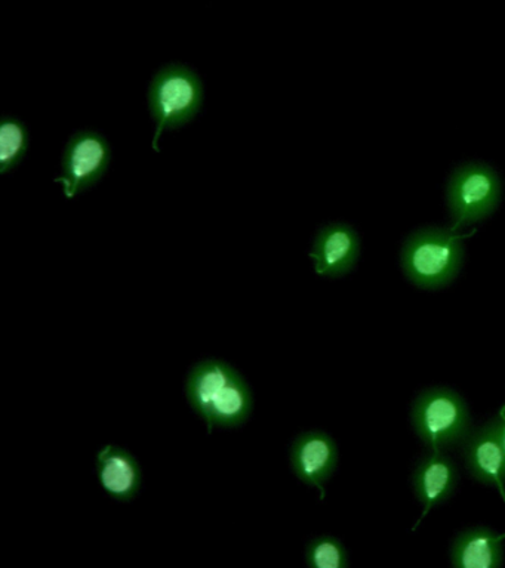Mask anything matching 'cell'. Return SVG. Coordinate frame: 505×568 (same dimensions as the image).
<instances>
[{
    "label": "cell",
    "instance_id": "cell-3",
    "mask_svg": "<svg viewBox=\"0 0 505 568\" xmlns=\"http://www.w3.org/2000/svg\"><path fill=\"white\" fill-rule=\"evenodd\" d=\"M205 87L196 70L181 62L161 67L150 80L148 105L154 123L152 149L161 153L163 133L179 131L201 113Z\"/></svg>",
    "mask_w": 505,
    "mask_h": 568
},
{
    "label": "cell",
    "instance_id": "cell-12",
    "mask_svg": "<svg viewBox=\"0 0 505 568\" xmlns=\"http://www.w3.org/2000/svg\"><path fill=\"white\" fill-rule=\"evenodd\" d=\"M505 532L487 527L461 531L451 546V562L455 568H499L504 564Z\"/></svg>",
    "mask_w": 505,
    "mask_h": 568
},
{
    "label": "cell",
    "instance_id": "cell-4",
    "mask_svg": "<svg viewBox=\"0 0 505 568\" xmlns=\"http://www.w3.org/2000/svg\"><path fill=\"white\" fill-rule=\"evenodd\" d=\"M411 424L428 450L463 446L473 430L472 415L456 390L434 386L423 390L411 408Z\"/></svg>",
    "mask_w": 505,
    "mask_h": 568
},
{
    "label": "cell",
    "instance_id": "cell-9",
    "mask_svg": "<svg viewBox=\"0 0 505 568\" xmlns=\"http://www.w3.org/2000/svg\"><path fill=\"white\" fill-rule=\"evenodd\" d=\"M458 483V466L445 450H428L427 455L421 457L412 474V487L416 500L423 506V514L412 530L418 528L430 510L454 496Z\"/></svg>",
    "mask_w": 505,
    "mask_h": 568
},
{
    "label": "cell",
    "instance_id": "cell-11",
    "mask_svg": "<svg viewBox=\"0 0 505 568\" xmlns=\"http://www.w3.org/2000/svg\"><path fill=\"white\" fill-rule=\"evenodd\" d=\"M465 468L478 483L495 487L505 501V456L494 422L473 429L463 444Z\"/></svg>",
    "mask_w": 505,
    "mask_h": 568
},
{
    "label": "cell",
    "instance_id": "cell-5",
    "mask_svg": "<svg viewBox=\"0 0 505 568\" xmlns=\"http://www.w3.org/2000/svg\"><path fill=\"white\" fill-rule=\"evenodd\" d=\"M499 176L483 163H465L456 168L446 186V202L455 231L477 224L499 204Z\"/></svg>",
    "mask_w": 505,
    "mask_h": 568
},
{
    "label": "cell",
    "instance_id": "cell-13",
    "mask_svg": "<svg viewBox=\"0 0 505 568\" xmlns=\"http://www.w3.org/2000/svg\"><path fill=\"white\" fill-rule=\"evenodd\" d=\"M30 133L23 120L3 115L0 122V175H8L20 166L28 155Z\"/></svg>",
    "mask_w": 505,
    "mask_h": 568
},
{
    "label": "cell",
    "instance_id": "cell-15",
    "mask_svg": "<svg viewBox=\"0 0 505 568\" xmlns=\"http://www.w3.org/2000/svg\"><path fill=\"white\" fill-rule=\"evenodd\" d=\"M492 422H494L496 434H498L501 447H503L505 456V404L501 407L498 416H496L495 419H492Z\"/></svg>",
    "mask_w": 505,
    "mask_h": 568
},
{
    "label": "cell",
    "instance_id": "cell-10",
    "mask_svg": "<svg viewBox=\"0 0 505 568\" xmlns=\"http://www.w3.org/2000/svg\"><path fill=\"white\" fill-rule=\"evenodd\" d=\"M95 473L105 495L122 504L134 500L143 486L139 459L117 444H105L97 453Z\"/></svg>",
    "mask_w": 505,
    "mask_h": 568
},
{
    "label": "cell",
    "instance_id": "cell-7",
    "mask_svg": "<svg viewBox=\"0 0 505 568\" xmlns=\"http://www.w3.org/2000/svg\"><path fill=\"white\" fill-rule=\"evenodd\" d=\"M340 453L335 439L325 430H305L296 435L290 448V466L305 486L316 488L325 499V484L339 466Z\"/></svg>",
    "mask_w": 505,
    "mask_h": 568
},
{
    "label": "cell",
    "instance_id": "cell-8",
    "mask_svg": "<svg viewBox=\"0 0 505 568\" xmlns=\"http://www.w3.org/2000/svg\"><path fill=\"white\" fill-rule=\"evenodd\" d=\"M309 256L314 273L321 277H344L352 273L361 256V237L352 225L332 222L314 235Z\"/></svg>",
    "mask_w": 505,
    "mask_h": 568
},
{
    "label": "cell",
    "instance_id": "cell-1",
    "mask_svg": "<svg viewBox=\"0 0 505 568\" xmlns=\"http://www.w3.org/2000/svg\"><path fill=\"white\" fill-rule=\"evenodd\" d=\"M189 406L205 422L208 434L236 429L251 419L254 394L245 377L221 358L194 363L184 382Z\"/></svg>",
    "mask_w": 505,
    "mask_h": 568
},
{
    "label": "cell",
    "instance_id": "cell-14",
    "mask_svg": "<svg viewBox=\"0 0 505 568\" xmlns=\"http://www.w3.org/2000/svg\"><path fill=\"white\" fill-rule=\"evenodd\" d=\"M304 557L310 568H349L347 549L334 536L313 537L305 546Z\"/></svg>",
    "mask_w": 505,
    "mask_h": 568
},
{
    "label": "cell",
    "instance_id": "cell-2",
    "mask_svg": "<svg viewBox=\"0 0 505 568\" xmlns=\"http://www.w3.org/2000/svg\"><path fill=\"white\" fill-rule=\"evenodd\" d=\"M473 234L437 226L415 231L402 247L403 274L414 286L428 291L450 286L463 268L464 240Z\"/></svg>",
    "mask_w": 505,
    "mask_h": 568
},
{
    "label": "cell",
    "instance_id": "cell-6",
    "mask_svg": "<svg viewBox=\"0 0 505 568\" xmlns=\"http://www.w3.org/2000/svg\"><path fill=\"white\" fill-rule=\"evenodd\" d=\"M112 162V146L104 133L81 129L65 142L61 154L60 175L55 178L65 199H74L94 189L105 176Z\"/></svg>",
    "mask_w": 505,
    "mask_h": 568
}]
</instances>
